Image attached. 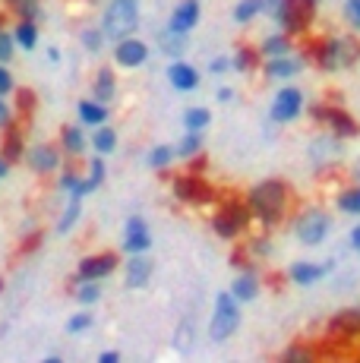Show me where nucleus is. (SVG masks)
I'll return each mask as SVG.
<instances>
[{"label":"nucleus","mask_w":360,"mask_h":363,"mask_svg":"<svg viewBox=\"0 0 360 363\" xmlns=\"http://www.w3.org/2000/svg\"><path fill=\"white\" fill-rule=\"evenodd\" d=\"M288 202H291V186L279 177L259 180L250 193H247V206H250L253 218L262 225H279L288 215Z\"/></svg>","instance_id":"nucleus-1"},{"label":"nucleus","mask_w":360,"mask_h":363,"mask_svg":"<svg viewBox=\"0 0 360 363\" xmlns=\"http://www.w3.org/2000/svg\"><path fill=\"white\" fill-rule=\"evenodd\" d=\"M140 23H142L140 0H108L105 10H101V29H105L108 41H120L136 35Z\"/></svg>","instance_id":"nucleus-2"},{"label":"nucleus","mask_w":360,"mask_h":363,"mask_svg":"<svg viewBox=\"0 0 360 363\" xmlns=\"http://www.w3.org/2000/svg\"><path fill=\"white\" fill-rule=\"evenodd\" d=\"M237 329H240V300L231 291H218L215 306H212V319H209V338L215 345H225Z\"/></svg>","instance_id":"nucleus-3"},{"label":"nucleus","mask_w":360,"mask_h":363,"mask_svg":"<svg viewBox=\"0 0 360 363\" xmlns=\"http://www.w3.org/2000/svg\"><path fill=\"white\" fill-rule=\"evenodd\" d=\"M253 212L250 206H247V199H227L221 202L215 208V215H212V231L221 240H237L240 234L247 231V225H250Z\"/></svg>","instance_id":"nucleus-4"},{"label":"nucleus","mask_w":360,"mask_h":363,"mask_svg":"<svg viewBox=\"0 0 360 363\" xmlns=\"http://www.w3.org/2000/svg\"><path fill=\"white\" fill-rule=\"evenodd\" d=\"M120 269V253L117 250H99V253H86L76 262V272L70 275V284L76 281H105Z\"/></svg>","instance_id":"nucleus-5"},{"label":"nucleus","mask_w":360,"mask_h":363,"mask_svg":"<svg viewBox=\"0 0 360 363\" xmlns=\"http://www.w3.org/2000/svg\"><path fill=\"white\" fill-rule=\"evenodd\" d=\"M171 193H174L177 202L184 206H209L215 202V186L196 171H184L171 180Z\"/></svg>","instance_id":"nucleus-6"},{"label":"nucleus","mask_w":360,"mask_h":363,"mask_svg":"<svg viewBox=\"0 0 360 363\" xmlns=\"http://www.w3.org/2000/svg\"><path fill=\"white\" fill-rule=\"evenodd\" d=\"M316 4H320V0H281V10H279V16H275V23L288 35L307 32V26L313 23V16H316Z\"/></svg>","instance_id":"nucleus-7"},{"label":"nucleus","mask_w":360,"mask_h":363,"mask_svg":"<svg viewBox=\"0 0 360 363\" xmlns=\"http://www.w3.org/2000/svg\"><path fill=\"white\" fill-rule=\"evenodd\" d=\"M64 162H67V155H64V149H60V143H35L26 152V164H29V171L38 174V177L57 174L60 167H64Z\"/></svg>","instance_id":"nucleus-8"},{"label":"nucleus","mask_w":360,"mask_h":363,"mask_svg":"<svg viewBox=\"0 0 360 363\" xmlns=\"http://www.w3.org/2000/svg\"><path fill=\"white\" fill-rule=\"evenodd\" d=\"M149 250H152L149 221H145V215H140V212H130L127 221H123V231H120V253L133 256V253H149Z\"/></svg>","instance_id":"nucleus-9"},{"label":"nucleus","mask_w":360,"mask_h":363,"mask_svg":"<svg viewBox=\"0 0 360 363\" xmlns=\"http://www.w3.org/2000/svg\"><path fill=\"white\" fill-rule=\"evenodd\" d=\"M329 228H332L329 215L320 212V208H310V212H303L294 221V234L303 247H320L325 237H329Z\"/></svg>","instance_id":"nucleus-10"},{"label":"nucleus","mask_w":360,"mask_h":363,"mask_svg":"<svg viewBox=\"0 0 360 363\" xmlns=\"http://www.w3.org/2000/svg\"><path fill=\"white\" fill-rule=\"evenodd\" d=\"M155 278V259L149 253H133L123 259V288L127 291H145Z\"/></svg>","instance_id":"nucleus-11"},{"label":"nucleus","mask_w":360,"mask_h":363,"mask_svg":"<svg viewBox=\"0 0 360 363\" xmlns=\"http://www.w3.org/2000/svg\"><path fill=\"white\" fill-rule=\"evenodd\" d=\"M111 57H114L117 69H140L149 64V45L142 38H136V35H130V38L114 41V54Z\"/></svg>","instance_id":"nucleus-12"},{"label":"nucleus","mask_w":360,"mask_h":363,"mask_svg":"<svg viewBox=\"0 0 360 363\" xmlns=\"http://www.w3.org/2000/svg\"><path fill=\"white\" fill-rule=\"evenodd\" d=\"M303 111V92L297 86H281L272 99V108H269V117L275 123H291L294 117H300Z\"/></svg>","instance_id":"nucleus-13"},{"label":"nucleus","mask_w":360,"mask_h":363,"mask_svg":"<svg viewBox=\"0 0 360 363\" xmlns=\"http://www.w3.org/2000/svg\"><path fill=\"white\" fill-rule=\"evenodd\" d=\"M0 133H4V136H0V155H4L10 164L26 162L29 145H26V121H23V117H16L13 123H6Z\"/></svg>","instance_id":"nucleus-14"},{"label":"nucleus","mask_w":360,"mask_h":363,"mask_svg":"<svg viewBox=\"0 0 360 363\" xmlns=\"http://www.w3.org/2000/svg\"><path fill=\"white\" fill-rule=\"evenodd\" d=\"M313 117L320 123H329V130L335 133V136H342V139H354L357 136V121L344 108H325V104H320V108H313Z\"/></svg>","instance_id":"nucleus-15"},{"label":"nucleus","mask_w":360,"mask_h":363,"mask_svg":"<svg viewBox=\"0 0 360 363\" xmlns=\"http://www.w3.org/2000/svg\"><path fill=\"white\" fill-rule=\"evenodd\" d=\"M89 95L101 104H111L117 99V69L111 64H101L92 73V82H89Z\"/></svg>","instance_id":"nucleus-16"},{"label":"nucleus","mask_w":360,"mask_h":363,"mask_svg":"<svg viewBox=\"0 0 360 363\" xmlns=\"http://www.w3.org/2000/svg\"><path fill=\"white\" fill-rule=\"evenodd\" d=\"M105 180H108V162H105V155H92V158L86 162V171H82V184H79V190H76L73 196H79V199L92 196L95 190H101V186H105Z\"/></svg>","instance_id":"nucleus-17"},{"label":"nucleus","mask_w":360,"mask_h":363,"mask_svg":"<svg viewBox=\"0 0 360 363\" xmlns=\"http://www.w3.org/2000/svg\"><path fill=\"white\" fill-rule=\"evenodd\" d=\"M199 19H203V6H199V0H180L168 16V29L190 35L199 26Z\"/></svg>","instance_id":"nucleus-18"},{"label":"nucleus","mask_w":360,"mask_h":363,"mask_svg":"<svg viewBox=\"0 0 360 363\" xmlns=\"http://www.w3.org/2000/svg\"><path fill=\"white\" fill-rule=\"evenodd\" d=\"M57 143H60V149H64L67 158H82L89 149H92V145H89V133L82 123H64Z\"/></svg>","instance_id":"nucleus-19"},{"label":"nucleus","mask_w":360,"mask_h":363,"mask_svg":"<svg viewBox=\"0 0 360 363\" xmlns=\"http://www.w3.org/2000/svg\"><path fill=\"white\" fill-rule=\"evenodd\" d=\"M168 82L177 89V92H196L199 82H203V76H199V69L190 64V60H171L168 64Z\"/></svg>","instance_id":"nucleus-20"},{"label":"nucleus","mask_w":360,"mask_h":363,"mask_svg":"<svg viewBox=\"0 0 360 363\" xmlns=\"http://www.w3.org/2000/svg\"><path fill=\"white\" fill-rule=\"evenodd\" d=\"M155 48H158V51H162L168 60H180L186 51H190V35L174 32V29H168V26H164V29L155 35Z\"/></svg>","instance_id":"nucleus-21"},{"label":"nucleus","mask_w":360,"mask_h":363,"mask_svg":"<svg viewBox=\"0 0 360 363\" xmlns=\"http://www.w3.org/2000/svg\"><path fill=\"white\" fill-rule=\"evenodd\" d=\"M76 117H79L82 127L95 130V127H101V123L111 121V104H101V101H95L92 95H89V99L76 101Z\"/></svg>","instance_id":"nucleus-22"},{"label":"nucleus","mask_w":360,"mask_h":363,"mask_svg":"<svg viewBox=\"0 0 360 363\" xmlns=\"http://www.w3.org/2000/svg\"><path fill=\"white\" fill-rule=\"evenodd\" d=\"M325 332H329V338H354V335H360V306L342 310L338 316H332Z\"/></svg>","instance_id":"nucleus-23"},{"label":"nucleus","mask_w":360,"mask_h":363,"mask_svg":"<svg viewBox=\"0 0 360 363\" xmlns=\"http://www.w3.org/2000/svg\"><path fill=\"white\" fill-rule=\"evenodd\" d=\"M300 69H303V60L300 57H291V54L262 60V73H266L269 79H291V76H297Z\"/></svg>","instance_id":"nucleus-24"},{"label":"nucleus","mask_w":360,"mask_h":363,"mask_svg":"<svg viewBox=\"0 0 360 363\" xmlns=\"http://www.w3.org/2000/svg\"><path fill=\"white\" fill-rule=\"evenodd\" d=\"M89 145H92L95 155H114L117 145H120V133H117L111 123H101V127H95L89 133Z\"/></svg>","instance_id":"nucleus-25"},{"label":"nucleus","mask_w":360,"mask_h":363,"mask_svg":"<svg viewBox=\"0 0 360 363\" xmlns=\"http://www.w3.org/2000/svg\"><path fill=\"white\" fill-rule=\"evenodd\" d=\"M332 269V262H322V265H313V262H294L288 269V278L297 284V288H310V284H316L325 272Z\"/></svg>","instance_id":"nucleus-26"},{"label":"nucleus","mask_w":360,"mask_h":363,"mask_svg":"<svg viewBox=\"0 0 360 363\" xmlns=\"http://www.w3.org/2000/svg\"><path fill=\"white\" fill-rule=\"evenodd\" d=\"M259 275H256V269H244L237 278H234V284H231V294L240 300V303H250V300L259 297Z\"/></svg>","instance_id":"nucleus-27"},{"label":"nucleus","mask_w":360,"mask_h":363,"mask_svg":"<svg viewBox=\"0 0 360 363\" xmlns=\"http://www.w3.org/2000/svg\"><path fill=\"white\" fill-rule=\"evenodd\" d=\"M79 221H82V199H79V196H67V206H64V212L57 215L54 234H57V237H67L76 225H79Z\"/></svg>","instance_id":"nucleus-28"},{"label":"nucleus","mask_w":360,"mask_h":363,"mask_svg":"<svg viewBox=\"0 0 360 363\" xmlns=\"http://www.w3.org/2000/svg\"><path fill=\"white\" fill-rule=\"evenodd\" d=\"M174 149H177V162H190L193 155H199V152L206 149V133L184 130V136L174 143Z\"/></svg>","instance_id":"nucleus-29"},{"label":"nucleus","mask_w":360,"mask_h":363,"mask_svg":"<svg viewBox=\"0 0 360 363\" xmlns=\"http://www.w3.org/2000/svg\"><path fill=\"white\" fill-rule=\"evenodd\" d=\"M13 38H16V48L19 51H35L38 48V23L35 19H16L13 26Z\"/></svg>","instance_id":"nucleus-30"},{"label":"nucleus","mask_w":360,"mask_h":363,"mask_svg":"<svg viewBox=\"0 0 360 363\" xmlns=\"http://www.w3.org/2000/svg\"><path fill=\"white\" fill-rule=\"evenodd\" d=\"M177 162V149L171 143H158L149 149V155H145V164L152 167V171H168V167H174Z\"/></svg>","instance_id":"nucleus-31"},{"label":"nucleus","mask_w":360,"mask_h":363,"mask_svg":"<svg viewBox=\"0 0 360 363\" xmlns=\"http://www.w3.org/2000/svg\"><path fill=\"white\" fill-rule=\"evenodd\" d=\"M259 64H262V54L253 45H237V51L231 54V69H237V73H253Z\"/></svg>","instance_id":"nucleus-32"},{"label":"nucleus","mask_w":360,"mask_h":363,"mask_svg":"<svg viewBox=\"0 0 360 363\" xmlns=\"http://www.w3.org/2000/svg\"><path fill=\"white\" fill-rule=\"evenodd\" d=\"M256 48H259L262 60H269V57H281V54H291V35H288V32L266 35V38H262Z\"/></svg>","instance_id":"nucleus-33"},{"label":"nucleus","mask_w":360,"mask_h":363,"mask_svg":"<svg viewBox=\"0 0 360 363\" xmlns=\"http://www.w3.org/2000/svg\"><path fill=\"white\" fill-rule=\"evenodd\" d=\"M79 45H82V51H86V54L99 57V54L105 51V45H108V35H105L101 26H86V29L79 32Z\"/></svg>","instance_id":"nucleus-34"},{"label":"nucleus","mask_w":360,"mask_h":363,"mask_svg":"<svg viewBox=\"0 0 360 363\" xmlns=\"http://www.w3.org/2000/svg\"><path fill=\"white\" fill-rule=\"evenodd\" d=\"M101 297H105L101 281H76L73 284V300L79 306H95V303H101Z\"/></svg>","instance_id":"nucleus-35"},{"label":"nucleus","mask_w":360,"mask_h":363,"mask_svg":"<svg viewBox=\"0 0 360 363\" xmlns=\"http://www.w3.org/2000/svg\"><path fill=\"white\" fill-rule=\"evenodd\" d=\"M193 338H196V329H193L190 319H180L177 329H174V338H171V347L177 354H190L193 351Z\"/></svg>","instance_id":"nucleus-36"},{"label":"nucleus","mask_w":360,"mask_h":363,"mask_svg":"<svg viewBox=\"0 0 360 363\" xmlns=\"http://www.w3.org/2000/svg\"><path fill=\"white\" fill-rule=\"evenodd\" d=\"M212 123V111L203 108V104H193V108L184 111V130H199L206 133V127Z\"/></svg>","instance_id":"nucleus-37"},{"label":"nucleus","mask_w":360,"mask_h":363,"mask_svg":"<svg viewBox=\"0 0 360 363\" xmlns=\"http://www.w3.org/2000/svg\"><path fill=\"white\" fill-rule=\"evenodd\" d=\"M16 117H23V121H29L32 114L38 111V95L32 92L29 86H23V89H16Z\"/></svg>","instance_id":"nucleus-38"},{"label":"nucleus","mask_w":360,"mask_h":363,"mask_svg":"<svg viewBox=\"0 0 360 363\" xmlns=\"http://www.w3.org/2000/svg\"><path fill=\"white\" fill-rule=\"evenodd\" d=\"M231 16H234V23H237V26L253 23L256 16H262V13H259V0H237Z\"/></svg>","instance_id":"nucleus-39"},{"label":"nucleus","mask_w":360,"mask_h":363,"mask_svg":"<svg viewBox=\"0 0 360 363\" xmlns=\"http://www.w3.org/2000/svg\"><path fill=\"white\" fill-rule=\"evenodd\" d=\"M92 325H95V316H92V313H89V306H82L79 313H73V316L67 319V325H64V329H67V335H82V332H89V329H92Z\"/></svg>","instance_id":"nucleus-40"},{"label":"nucleus","mask_w":360,"mask_h":363,"mask_svg":"<svg viewBox=\"0 0 360 363\" xmlns=\"http://www.w3.org/2000/svg\"><path fill=\"white\" fill-rule=\"evenodd\" d=\"M45 237H47V234H45V231H35V228H32V231H23L16 253H19V256H32V253H38L41 243H45Z\"/></svg>","instance_id":"nucleus-41"},{"label":"nucleus","mask_w":360,"mask_h":363,"mask_svg":"<svg viewBox=\"0 0 360 363\" xmlns=\"http://www.w3.org/2000/svg\"><path fill=\"white\" fill-rule=\"evenodd\" d=\"M13 16L16 19H41V13H45V6H41V0H16V4L10 6Z\"/></svg>","instance_id":"nucleus-42"},{"label":"nucleus","mask_w":360,"mask_h":363,"mask_svg":"<svg viewBox=\"0 0 360 363\" xmlns=\"http://www.w3.org/2000/svg\"><path fill=\"white\" fill-rule=\"evenodd\" d=\"M16 38H13V29H4L0 26V64H13V57H16Z\"/></svg>","instance_id":"nucleus-43"},{"label":"nucleus","mask_w":360,"mask_h":363,"mask_svg":"<svg viewBox=\"0 0 360 363\" xmlns=\"http://www.w3.org/2000/svg\"><path fill=\"white\" fill-rule=\"evenodd\" d=\"M338 208H342L344 215H360V186L344 190L342 196H338Z\"/></svg>","instance_id":"nucleus-44"},{"label":"nucleus","mask_w":360,"mask_h":363,"mask_svg":"<svg viewBox=\"0 0 360 363\" xmlns=\"http://www.w3.org/2000/svg\"><path fill=\"white\" fill-rule=\"evenodd\" d=\"M16 89L19 86H16V76H13L10 64H0V95H4V99H10Z\"/></svg>","instance_id":"nucleus-45"},{"label":"nucleus","mask_w":360,"mask_h":363,"mask_svg":"<svg viewBox=\"0 0 360 363\" xmlns=\"http://www.w3.org/2000/svg\"><path fill=\"white\" fill-rule=\"evenodd\" d=\"M344 19L360 29V0H344Z\"/></svg>","instance_id":"nucleus-46"},{"label":"nucleus","mask_w":360,"mask_h":363,"mask_svg":"<svg viewBox=\"0 0 360 363\" xmlns=\"http://www.w3.org/2000/svg\"><path fill=\"white\" fill-rule=\"evenodd\" d=\"M16 121V108H10V101L0 95V130L6 127V123H13Z\"/></svg>","instance_id":"nucleus-47"},{"label":"nucleus","mask_w":360,"mask_h":363,"mask_svg":"<svg viewBox=\"0 0 360 363\" xmlns=\"http://www.w3.org/2000/svg\"><path fill=\"white\" fill-rule=\"evenodd\" d=\"M206 167H209V158H206V152H199V155H193L190 162H186V171H196V174H206Z\"/></svg>","instance_id":"nucleus-48"},{"label":"nucleus","mask_w":360,"mask_h":363,"mask_svg":"<svg viewBox=\"0 0 360 363\" xmlns=\"http://www.w3.org/2000/svg\"><path fill=\"white\" fill-rule=\"evenodd\" d=\"M227 69H231V57H212L209 60V73L221 76V73H227Z\"/></svg>","instance_id":"nucleus-49"},{"label":"nucleus","mask_w":360,"mask_h":363,"mask_svg":"<svg viewBox=\"0 0 360 363\" xmlns=\"http://www.w3.org/2000/svg\"><path fill=\"white\" fill-rule=\"evenodd\" d=\"M279 10H281V0H259V13L262 16H279Z\"/></svg>","instance_id":"nucleus-50"},{"label":"nucleus","mask_w":360,"mask_h":363,"mask_svg":"<svg viewBox=\"0 0 360 363\" xmlns=\"http://www.w3.org/2000/svg\"><path fill=\"white\" fill-rule=\"evenodd\" d=\"M60 60H64L60 48H57V45H51V48H47V64H51V67H60Z\"/></svg>","instance_id":"nucleus-51"},{"label":"nucleus","mask_w":360,"mask_h":363,"mask_svg":"<svg viewBox=\"0 0 360 363\" xmlns=\"http://www.w3.org/2000/svg\"><path fill=\"white\" fill-rule=\"evenodd\" d=\"M215 99L221 104H227V101H234V89L231 86H218V92H215Z\"/></svg>","instance_id":"nucleus-52"},{"label":"nucleus","mask_w":360,"mask_h":363,"mask_svg":"<svg viewBox=\"0 0 360 363\" xmlns=\"http://www.w3.org/2000/svg\"><path fill=\"white\" fill-rule=\"evenodd\" d=\"M99 363H120V351H101Z\"/></svg>","instance_id":"nucleus-53"},{"label":"nucleus","mask_w":360,"mask_h":363,"mask_svg":"<svg viewBox=\"0 0 360 363\" xmlns=\"http://www.w3.org/2000/svg\"><path fill=\"white\" fill-rule=\"evenodd\" d=\"M10 171H13V164L6 162L4 155H0V180H6V177H10Z\"/></svg>","instance_id":"nucleus-54"},{"label":"nucleus","mask_w":360,"mask_h":363,"mask_svg":"<svg viewBox=\"0 0 360 363\" xmlns=\"http://www.w3.org/2000/svg\"><path fill=\"white\" fill-rule=\"evenodd\" d=\"M351 247H354V250H360V225L354 228V231H351Z\"/></svg>","instance_id":"nucleus-55"},{"label":"nucleus","mask_w":360,"mask_h":363,"mask_svg":"<svg viewBox=\"0 0 360 363\" xmlns=\"http://www.w3.org/2000/svg\"><path fill=\"white\" fill-rule=\"evenodd\" d=\"M354 177L360 180V158H357V164H354Z\"/></svg>","instance_id":"nucleus-56"},{"label":"nucleus","mask_w":360,"mask_h":363,"mask_svg":"<svg viewBox=\"0 0 360 363\" xmlns=\"http://www.w3.org/2000/svg\"><path fill=\"white\" fill-rule=\"evenodd\" d=\"M4 291H6V281H4V278H0V294H4Z\"/></svg>","instance_id":"nucleus-57"}]
</instances>
